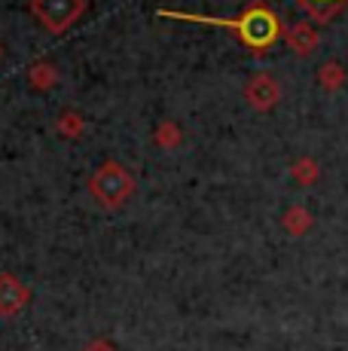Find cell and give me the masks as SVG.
Listing matches in <instances>:
<instances>
[{
	"label": "cell",
	"instance_id": "cell-7",
	"mask_svg": "<svg viewBox=\"0 0 348 351\" xmlns=\"http://www.w3.org/2000/svg\"><path fill=\"white\" fill-rule=\"evenodd\" d=\"M287 43H290L293 52H299V56H309V52L318 46V34H314V28L309 22L297 25V28L287 31Z\"/></svg>",
	"mask_w": 348,
	"mask_h": 351
},
{
	"label": "cell",
	"instance_id": "cell-10",
	"mask_svg": "<svg viewBox=\"0 0 348 351\" xmlns=\"http://www.w3.org/2000/svg\"><path fill=\"white\" fill-rule=\"evenodd\" d=\"M156 144L159 147H169V150H171V147H177L180 144V128L174 123H162L156 128Z\"/></svg>",
	"mask_w": 348,
	"mask_h": 351
},
{
	"label": "cell",
	"instance_id": "cell-3",
	"mask_svg": "<svg viewBox=\"0 0 348 351\" xmlns=\"http://www.w3.org/2000/svg\"><path fill=\"white\" fill-rule=\"evenodd\" d=\"M31 12L49 34H64L86 12V0H31Z\"/></svg>",
	"mask_w": 348,
	"mask_h": 351
},
{
	"label": "cell",
	"instance_id": "cell-9",
	"mask_svg": "<svg viewBox=\"0 0 348 351\" xmlns=\"http://www.w3.org/2000/svg\"><path fill=\"white\" fill-rule=\"evenodd\" d=\"M309 226H312V217H309V211H306V208H290V211H287L284 229L290 235H303Z\"/></svg>",
	"mask_w": 348,
	"mask_h": 351
},
{
	"label": "cell",
	"instance_id": "cell-4",
	"mask_svg": "<svg viewBox=\"0 0 348 351\" xmlns=\"http://www.w3.org/2000/svg\"><path fill=\"white\" fill-rule=\"evenodd\" d=\"M31 302V290L25 281H18L16 275L3 272L0 275V318H12Z\"/></svg>",
	"mask_w": 348,
	"mask_h": 351
},
{
	"label": "cell",
	"instance_id": "cell-5",
	"mask_svg": "<svg viewBox=\"0 0 348 351\" xmlns=\"http://www.w3.org/2000/svg\"><path fill=\"white\" fill-rule=\"evenodd\" d=\"M245 98L251 101L257 110H272L281 98V86L272 73H253L245 83Z\"/></svg>",
	"mask_w": 348,
	"mask_h": 351
},
{
	"label": "cell",
	"instance_id": "cell-13",
	"mask_svg": "<svg viewBox=\"0 0 348 351\" xmlns=\"http://www.w3.org/2000/svg\"><path fill=\"white\" fill-rule=\"evenodd\" d=\"M339 80H343V71H339L336 64H327L324 71H321V83H324L327 89H333V86H339Z\"/></svg>",
	"mask_w": 348,
	"mask_h": 351
},
{
	"label": "cell",
	"instance_id": "cell-14",
	"mask_svg": "<svg viewBox=\"0 0 348 351\" xmlns=\"http://www.w3.org/2000/svg\"><path fill=\"white\" fill-rule=\"evenodd\" d=\"M83 351H116L110 346V342H92V346H86Z\"/></svg>",
	"mask_w": 348,
	"mask_h": 351
},
{
	"label": "cell",
	"instance_id": "cell-11",
	"mask_svg": "<svg viewBox=\"0 0 348 351\" xmlns=\"http://www.w3.org/2000/svg\"><path fill=\"white\" fill-rule=\"evenodd\" d=\"M58 132L68 134V138H79V134H83V119H79L77 113H64V117L58 119Z\"/></svg>",
	"mask_w": 348,
	"mask_h": 351
},
{
	"label": "cell",
	"instance_id": "cell-2",
	"mask_svg": "<svg viewBox=\"0 0 348 351\" xmlns=\"http://www.w3.org/2000/svg\"><path fill=\"white\" fill-rule=\"evenodd\" d=\"M89 193L101 208L116 211V208H123L125 202L132 199V193H135V178H132L119 162H104L89 178Z\"/></svg>",
	"mask_w": 348,
	"mask_h": 351
},
{
	"label": "cell",
	"instance_id": "cell-8",
	"mask_svg": "<svg viewBox=\"0 0 348 351\" xmlns=\"http://www.w3.org/2000/svg\"><path fill=\"white\" fill-rule=\"evenodd\" d=\"M28 80H31L34 89H52V86L58 83V73H55V67H52L49 62H37L34 67H31Z\"/></svg>",
	"mask_w": 348,
	"mask_h": 351
},
{
	"label": "cell",
	"instance_id": "cell-6",
	"mask_svg": "<svg viewBox=\"0 0 348 351\" xmlns=\"http://www.w3.org/2000/svg\"><path fill=\"white\" fill-rule=\"evenodd\" d=\"M297 3H299V10L312 19V22L327 25L345 10L348 0H297Z\"/></svg>",
	"mask_w": 348,
	"mask_h": 351
},
{
	"label": "cell",
	"instance_id": "cell-1",
	"mask_svg": "<svg viewBox=\"0 0 348 351\" xmlns=\"http://www.w3.org/2000/svg\"><path fill=\"white\" fill-rule=\"evenodd\" d=\"M162 19H177V22H196V25H220V28L232 31L242 40L245 49L253 56H263L284 37V22L266 0H251L236 19H220V16H202V12H177V10H159Z\"/></svg>",
	"mask_w": 348,
	"mask_h": 351
},
{
	"label": "cell",
	"instance_id": "cell-12",
	"mask_svg": "<svg viewBox=\"0 0 348 351\" xmlns=\"http://www.w3.org/2000/svg\"><path fill=\"white\" fill-rule=\"evenodd\" d=\"M314 174H318V171H314V165H312L309 159H303L299 165H293V178H297L299 184H312Z\"/></svg>",
	"mask_w": 348,
	"mask_h": 351
}]
</instances>
